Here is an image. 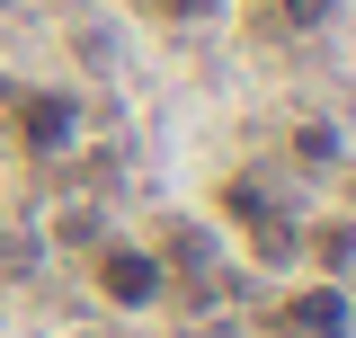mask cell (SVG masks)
Instances as JSON below:
<instances>
[{
    "label": "cell",
    "mask_w": 356,
    "mask_h": 338,
    "mask_svg": "<svg viewBox=\"0 0 356 338\" xmlns=\"http://www.w3.org/2000/svg\"><path fill=\"white\" fill-rule=\"evenodd\" d=\"M89 294L107 303V312H161V303H170V250H152V241H134V232L98 241V250H89Z\"/></svg>",
    "instance_id": "6da1fadb"
},
{
    "label": "cell",
    "mask_w": 356,
    "mask_h": 338,
    "mask_svg": "<svg viewBox=\"0 0 356 338\" xmlns=\"http://www.w3.org/2000/svg\"><path fill=\"white\" fill-rule=\"evenodd\" d=\"M0 125H9V143L27 161H63L81 143V98L72 89H9L0 98Z\"/></svg>",
    "instance_id": "7a4b0ae2"
},
{
    "label": "cell",
    "mask_w": 356,
    "mask_h": 338,
    "mask_svg": "<svg viewBox=\"0 0 356 338\" xmlns=\"http://www.w3.org/2000/svg\"><path fill=\"white\" fill-rule=\"evenodd\" d=\"M330 18H339V0H276V27L285 36H321Z\"/></svg>",
    "instance_id": "5b68a950"
},
{
    "label": "cell",
    "mask_w": 356,
    "mask_h": 338,
    "mask_svg": "<svg viewBox=\"0 0 356 338\" xmlns=\"http://www.w3.org/2000/svg\"><path fill=\"white\" fill-rule=\"evenodd\" d=\"M134 18H152V27H205V18H222L232 0H125Z\"/></svg>",
    "instance_id": "277c9868"
},
{
    "label": "cell",
    "mask_w": 356,
    "mask_h": 338,
    "mask_svg": "<svg viewBox=\"0 0 356 338\" xmlns=\"http://www.w3.org/2000/svg\"><path fill=\"white\" fill-rule=\"evenodd\" d=\"M276 338H356V303L339 276H312L276 303Z\"/></svg>",
    "instance_id": "3957f363"
}]
</instances>
